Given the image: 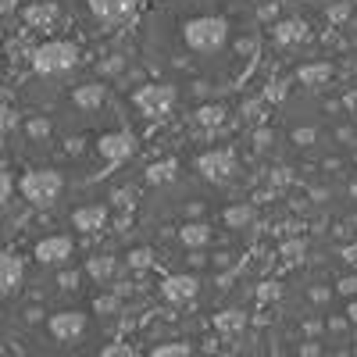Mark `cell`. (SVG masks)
Listing matches in <instances>:
<instances>
[{"label":"cell","mask_w":357,"mask_h":357,"mask_svg":"<svg viewBox=\"0 0 357 357\" xmlns=\"http://www.w3.org/2000/svg\"><path fill=\"white\" fill-rule=\"evenodd\" d=\"M139 57L175 93H229L261 57V25L247 0H158L139 18Z\"/></svg>","instance_id":"obj_1"},{"label":"cell","mask_w":357,"mask_h":357,"mask_svg":"<svg viewBox=\"0 0 357 357\" xmlns=\"http://www.w3.org/2000/svg\"><path fill=\"white\" fill-rule=\"evenodd\" d=\"M275 154L282 168L311 193L357 190V82L304 79L296 82L275 118Z\"/></svg>","instance_id":"obj_2"},{"label":"cell","mask_w":357,"mask_h":357,"mask_svg":"<svg viewBox=\"0 0 357 357\" xmlns=\"http://www.w3.org/2000/svg\"><path fill=\"white\" fill-rule=\"evenodd\" d=\"M282 357H357V268L314 257L286 279L275 311Z\"/></svg>","instance_id":"obj_3"},{"label":"cell","mask_w":357,"mask_h":357,"mask_svg":"<svg viewBox=\"0 0 357 357\" xmlns=\"http://www.w3.org/2000/svg\"><path fill=\"white\" fill-rule=\"evenodd\" d=\"M151 236L161 261L178 275L218 272L240 254L247 240V218L207 190L172 186L158 204Z\"/></svg>","instance_id":"obj_4"},{"label":"cell","mask_w":357,"mask_h":357,"mask_svg":"<svg viewBox=\"0 0 357 357\" xmlns=\"http://www.w3.org/2000/svg\"><path fill=\"white\" fill-rule=\"evenodd\" d=\"M75 47L72 43H61V40H50V43H43L40 50H36V57H33V65H36V72L40 75H50V79H61V75H68L72 68H75Z\"/></svg>","instance_id":"obj_5"},{"label":"cell","mask_w":357,"mask_h":357,"mask_svg":"<svg viewBox=\"0 0 357 357\" xmlns=\"http://www.w3.org/2000/svg\"><path fill=\"white\" fill-rule=\"evenodd\" d=\"M18 190H22L25 200H33V204H50V200L61 197L65 178L57 175V172H50V168H36V172H25L22 175Z\"/></svg>","instance_id":"obj_6"},{"label":"cell","mask_w":357,"mask_h":357,"mask_svg":"<svg viewBox=\"0 0 357 357\" xmlns=\"http://www.w3.org/2000/svg\"><path fill=\"white\" fill-rule=\"evenodd\" d=\"M86 8L100 25H126L136 11V0H86Z\"/></svg>","instance_id":"obj_7"},{"label":"cell","mask_w":357,"mask_h":357,"mask_svg":"<svg viewBox=\"0 0 357 357\" xmlns=\"http://www.w3.org/2000/svg\"><path fill=\"white\" fill-rule=\"evenodd\" d=\"M22 279H25L22 261L11 257V254H0V296H4V293H15V289L22 286Z\"/></svg>","instance_id":"obj_8"},{"label":"cell","mask_w":357,"mask_h":357,"mask_svg":"<svg viewBox=\"0 0 357 357\" xmlns=\"http://www.w3.org/2000/svg\"><path fill=\"white\" fill-rule=\"evenodd\" d=\"M68 254H72V243L65 240V236H54V240H43V243L36 247V257H40L43 264H61Z\"/></svg>","instance_id":"obj_9"},{"label":"cell","mask_w":357,"mask_h":357,"mask_svg":"<svg viewBox=\"0 0 357 357\" xmlns=\"http://www.w3.org/2000/svg\"><path fill=\"white\" fill-rule=\"evenodd\" d=\"M11 190H15V178H11V175H4V172H0V204H4V200L11 197Z\"/></svg>","instance_id":"obj_10"},{"label":"cell","mask_w":357,"mask_h":357,"mask_svg":"<svg viewBox=\"0 0 357 357\" xmlns=\"http://www.w3.org/2000/svg\"><path fill=\"white\" fill-rule=\"evenodd\" d=\"M307 4H318V8H347V4H357V0H307Z\"/></svg>","instance_id":"obj_11"}]
</instances>
